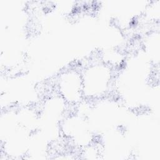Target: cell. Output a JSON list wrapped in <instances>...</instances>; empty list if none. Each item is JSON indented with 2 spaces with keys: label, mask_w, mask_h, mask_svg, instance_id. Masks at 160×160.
<instances>
[{
  "label": "cell",
  "mask_w": 160,
  "mask_h": 160,
  "mask_svg": "<svg viewBox=\"0 0 160 160\" xmlns=\"http://www.w3.org/2000/svg\"><path fill=\"white\" fill-rule=\"evenodd\" d=\"M81 75L84 99L98 101L110 93L114 78L111 66L103 62L92 63L84 68Z\"/></svg>",
  "instance_id": "obj_1"
},
{
  "label": "cell",
  "mask_w": 160,
  "mask_h": 160,
  "mask_svg": "<svg viewBox=\"0 0 160 160\" xmlns=\"http://www.w3.org/2000/svg\"><path fill=\"white\" fill-rule=\"evenodd\" d=\"M56 92L68 105H78L84 100L81 71L75 68L65 69L57 78Z\"/></svg>",
  "instance_id": "obj_2"
}]
</instances>
